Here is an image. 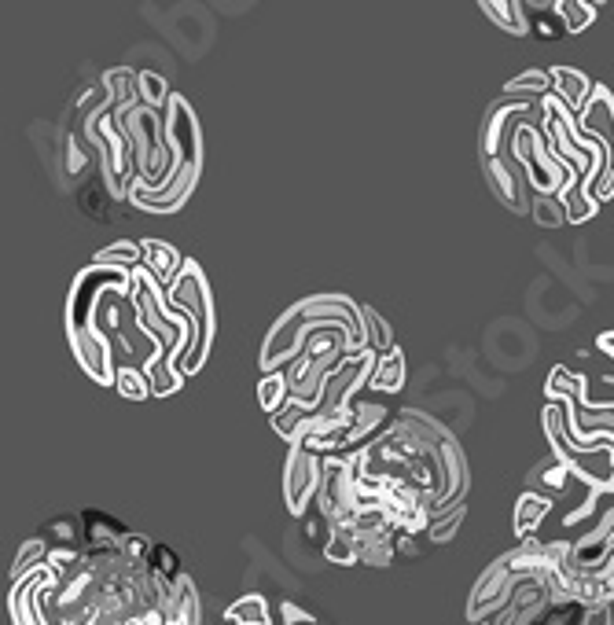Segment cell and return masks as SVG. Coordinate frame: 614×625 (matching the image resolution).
Here are the masks:
<instances>
[{"mask_svg": "<svg viewBox=\"0 0 614 625\" xmlns=\"http://www.w3.org/2000/svg\"><path fill=\"white\" fill-rule=\"evenodd\" d=\"M140 243H144V273H151L159 284H173L184 265L181 254L162 239H140Z\"/></svg>", "mask_w": 614, "mask_h": 625, "instance_id": "8992f818", "label": "cell"}, {"mask_svg": "<svg viewBox=\"0 0 614 625\" xmlns=\"http://www.w3.org/2000/svg\"><path fill=\"white\" fill-rule=\"evenodd\" d=\"M92 265H103V269H122V273H137V269H144V243L118 239V243H111V247L96 250Z\"/></svg>", "mask_w": 614, "mask_h": 625, "instance_id": "9c48e42d", "label": "cell"}, {"mask_svg": "<svg viewBox=\"0 0 614 625\" xmlns=\"http://www.w3.org/2000/svg\"><path fill=\"white\" fill-rule=\"evenodd\" d=\"M596 12L600 4H589V0H559V19L567 26V34H581L596 23Z\"/></svg>", "mask_w": 614, "mask_h": 625, "instance_id": "44dd1931", "label": "cell"}, {"mask_svg": "<svg viewBox=\"0 0 614 625\" xmlns=\"http://www.w3.org/2000/svg\"><path fill=\"white\" fill-rule=\"evenodd\" d=\"M114 387L118 394L129 401H144V398H155L151 394V379L144 368H118V379H114Z\"/></svg>", "mask_w": 614, "mask_h": 625, "instance_id": "7402d4cb", "label": "cell"}, {"mask_svg": "<svg viewBox=\"0 0 614 625\" xmlns=\"http://www.w3.org/2000/svg\"><path fill=\"white\" fill-rule=\"evenodd\" d=\"M482 625H489V622H482Z\"/></svg>", "mask_w": 614, "mask_h": 625, "instance_id": "d4e9b609", "label": "cell"}, {"mask_svg": "<svg viewBox=\"0 0 614 625\" xmlns=\"http://www.w3.org/2000/svg\"><path fill=\"white\" fill-rule=\"evenodd\" d=\"M137 89H140V103H144V107L170 111L173 92H170V85H166V78H162V74H155V70H140V74H137Z\"/></svg>", "mask_w": 614, "mask_h": 625, "instance_id": "2e32d148", "label": "cell"}, {"mask_svg": "<svg viewBox=\"0 0 614 625\" xmlns=\"http://www.w3.org/2000/svg\"><path fill=\"white\" fill-rule=\"evenodd\" d=\"M148 570H151V578H159L162 585H177V581L184 578L181 559H177V552H173V548H166V545H151Z\"/></svg>", "mask_w": 614, "mask_h": 625, "instance_id": "d6986e66", "label": "cell"}, {"mask_svg": "<svg viewBox=\"0 0 614 625\" xmlns=\"http://www.w3.org/2000/svg\"><path fill=\"white\" fill-rule=\"evenodd\" d=\"M504 92L515 96V100H523V103L548 100V96L556 92V85H552V70H526V74H515V78L504 85Z\"/></svg>", "mask_w": 614, "mask_h": 625, "instance_id": "30bf717a", "label": "cell"}, {"mask_svg": "<svg viewBox=\"0 0 614 625\" xmlns=\"http://www.w3.org/2000/svg\"><path fill=\"white\" fill-rule=\"evenodd\" d=\"M482 12L489 15V23H497L501 30H508V34H530L523 0H486Z\"/></svg>", "mask_w": 614, "mask_h": 625, "instance_id": "4fadbf2b", "label": "cell"}, {"mask_svg": "<svg viewBox=\"0 0 614 625\" xmlns=\"http://www.w3.org/2000/svg\"><path fill=\"white\" fill-rule=\"evenodd\" d=\"M320 482H324V456L313 453L306 442H291L284 464V504L287 512L306 519L309 508L317 504Z\"/></svg>", "mask_w": 614, "mask_h": 625, "instance_id": "3957f363", "label": "cell"}, {"mask_svg": "<svg viewBox=\"0 0 614 625\" xmlns=\"http://www.w3.org/2000/svg\"><path fill=\"white\" fill-rule=\"evenodd\" d=\"M405 375H409V368H405V353L394 350L376 361V372H372V379H368V390H372V394H387V398H394V394H401V387H405Z\"/></svg>", "mask_w": 614, "mask_h": 625, "instance_id": "ba28073f", "label": "cell"}, {"mask_svg": "<svg viewBox=\"0 0 614 625\" xmlns=\"http://www.w3.org/2000/svg\"><path fill=\"white\" fill-rule=\"evenodd\" d=\"M578 125L581 133L589 140H596L603 151H607V159H611V166H607V177H603L600 184H596V203H607L614 195V96L607 85H596V92H592L589 107L578 114Z\"/></svg>", "mask_w": 614, "mask_h": 625, "instance_id": "277c9868", "label": "cell"}, {"mask_svg": "<svg viewBox=\"0 0 614 625\" xmlns=\"http://www.w3.org/2000/svg\"><path fill=\"white\" fill-rule=\"evenodd\" d=\"M258 401H262V409L269 412V416H276V412L284 409L287 401H291V383H287V372L265 375L262 383H258Z\"/></svg>", "mask_w": 614, "mask_h": 625, "instance_id": "ac0fdd59", "label": "cell"}, {"mask_svg": "<svg viewBox=\"0 0 614 625\" xmlns=\"http://www.w3.org/2000/svg\"><path fill=\"white\" fill-rule=\"evenodd\" d=\"M166 295H170V306L177 313H184L188 320L199 324V331H203V353H210V339H214V298H210V284H206L203 276V265L184 258L181 273L166 287Z\"/></svg>", "mask_w": 614, "mask_h": 625, "instance_id": "7a4b0ae2", "label": "cell"}, {"mask_svg": "<svg viewBox=\"0 0 614 625\" xmlns=\"http://www.w3.org/2000/svg\"><path fill=\"white\" fill-rule=\"evenodd\" d=\"M578 625H611V603H600V607H585Z\"/></svg>", "mask_w": 614, "mask_h": 625, "instance_id": "603a6c76", "label": "cell"}, {"mask_svg": "<svg viewBox=\"0 0 614 625\" xmlns=\"http://www.w3.org/2000/svg\"><path fill=\"white\" fill-rule=\"evenodd\" d=\"M552 85H556V96L567 103L570 111L581 114L589 107L592 92H596V81L589 74H581L574 67H552Z\"/></svg>", "mask_w": 614, "mask_h": 625, "instance_id": "5b68a950", "label": "cell"}, {"mask_svg": "<svg viewBox=\"0 0 614 625\" xmlns=\"http://www.w3.org/2000/svg\"><path fill=\"white\" fill-rule=\"evenodd\" d=\"M464 512H467V504H453V508H445V512H434L431 526H427V545H445V541L460 530Z\"/></svg>", "mask_w": 614, "mask_h": 625, "instance_id": "ffe728a7", "label": "cell"}, {"mask_svg": "<svg viewBox=\"0 0 614 625\" xmlns=\"http://www.w3.org/2000/svg\"><path fill=\"white\" fill-rule=\"evenodd\" d=\"M324 556H328L331 563H339V567H353V563H361L357 534H353L350 526H335V534H331L328 548H324Z\"/></svg>", "mask_w": 614, "mask_h": 625, "instance_id": "e0dca14e", "label": "cell"}, {"mask_svg": "<svg viewBox=\"0 0 614 625\" xmlns=\"http://www.w3.org/2000/svg\"><path fill=\"white\" fill-rule=\"evenodd\" d=\"M85 162H89V155L81 151L78 140H70V144H67V170L70 173H81V170H85Z\"/></svg>", "mask_w": 614, "mask_h": 625, "instance_id": "cb8c5ba5", "label": "cell"}, {"mask_svg": "<svg viewBox=\"0 0 614 625\" xmlns=\"http://www.w3.org/2000/svg\"><path fill=\"white\" fill-rule=\"evenodd\" d=\"M170 144H173V170L162 188H133L129 203L144 210V214H173L188 203L192 188L199 184L203 173V137H199V118H195L192 103L184 96L170 100Z\"/></svg>", "mask_w": 614, "mask_h": 625, "instance_id": "6da1fadb", "label": "cell"}, {"mask_svg": "<svg viewBox=\"0 0 614 625\" xmlns=\"http://www.w3.org/2000/svg\"><path fill=\"white\" fill-rule=\"evenodd\" d=\"M225 625H273V611L262 592H247L239 596L225 611Z\"/></svg>", "mask_w": 614, "mask_h": 625, "instance_id": "8fae6325", "label": "cell"}, {"mask_svg": "<svg viewBox=\"0 0 614 625\" xmlns=\"http://www.w3.org/2000/svg\"><path fill=\"white\" fill-rule=\"evenodd\" d=\"M552 500L548 497H541V493H523L519 497V504H515V519H512V526H515V537L519 541H526V537H534L541 526H545V519L552 515Z\"/></svg>", "mask_w": 614, "mask_h": 625, "instance_id": "52a82bcc", "label": "cell"}, {"mask_svg": "<svg viewBox=\"0 0 614 625\" xmlns=\"http://www.w3.org/2000/svg\"><path fill=\"white\" fill-rule=\"evenodd\" d=\"M361 335H364V346L376 353V357H387V353L398 350V342H394V331L383 317H379L372 306H361Z\"/></svg>", "mask_w": 614, "mask_h": 625, "instance_id": "7c38bea8", "label": "cell"}, {"mask_svg": "<svg viewBox=\"0 0 614 625\" xmlns=\"http://www.w3.org/2000/svg\"><path fill=\"white\" fill-rule=\"evenodd\" d=\"M530 217H534L541 228H559L570 221V210L563 203V195H534L530 199Z\"/></svg>", "mask_w": 614, "mask_h": 625, "instance_id": "9a60e30c", "label": "cell"}, {"mask_svg": "<svg viewBox=\"0 0 614 625\" xmlns=\"http://www.w3.org/2000/svg\"><path fill=\"white\" fill-rule=\"evenodd\" d=\"M526 4V23L534 30L537 37H548V41H556V37L567 34V26L559 19V0L552 4H537V0H523Z\"/></svg>", "mask_w": 614, "mask_h": 625, "instance_id": "5bb4252c", "label": "cell"}]
</instances>
